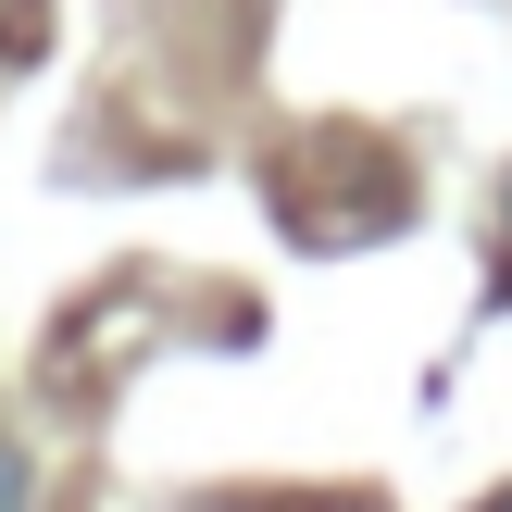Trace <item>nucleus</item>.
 Here are the masks:
<instances>
[{"label":"nucleus","mask_w":512,"mask_h":512,"mask_svg":"<svg viewBox=\"0 0 512 512\" xmlns=\"http://www.w3.org/2000/svg\"><path fill=\"white\" fill-rule=\"evenodd\" d=\"M25 500H38V463H25V450L0 438V512H25Z\"/></svg>","instance_id":"f257e3e1"},{"label":"nucleus","mask_w":512,"mask_h":512,"mask_svg":"<svg viewBox=\"0 0 512 512\" xmlns=\"http://www.w3.org/2000/svg\"><path fill=\"white\" fill-rule=\"evenodd\" d=\"M488 512H512V488H500V500H488Z\"/></svg>","instance_id":"f03ea898"}]
</instances>
